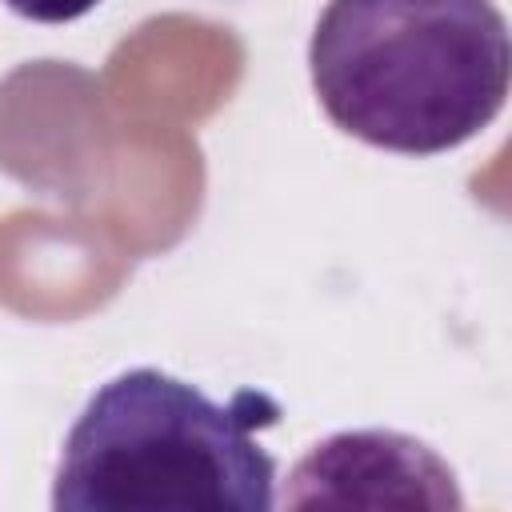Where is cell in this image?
Wrapping results in <instances>:
<instances>
[{
    "instance_id": "cell-1",
    "label": "cell",
    "mask_w": 512,
    "mask_h": 512,
    "mask_svg": "<svg viewBox=\"0 0 512 512\" xmlns=\"http://www.w3.org/2000/svg\"><path fill=\"white\" fill-rule=\"evenodd\" d=\"M512 44L492 0H328L308 40L324 116L384 152L436 156L484 132Z\"/></svg>"
},
{
    "instance_id": "cell-2",
    "label": "cell",
    "mask_w": 512,
    "mask_h": 512,
    "mask_svg": "<svg viewBox=\"0 0 512 512\" xmlns=\"http://www.w3.org/2000/svg\"><path fill=\"white\" fill-rule=\"evenodd\" d=\"M280 408L264 392L228 404L160 368L100 384L64 436L56 512H268L276 460L256 440Z\"/></svg>"
},
{
    "instance_id": "cell-3",
    "label": "cell",
    "mask_w": 512,
    "mask_h": 512,
    "mask_svg": "<svg viewBox=\"0 0 512 512\" xmlns=\"http://www.w3.org/2000/svg\"><path fill=\"white\" fill-rule=\"evenodd\" d=\"M284 508H464L456 472L416 436L364 428L320 440L288 476Z\"/></svg>"
},
{
    "instance_id": "cell-4",
    "label": "cell",
    "mask_w": 512,
    "mask_h": 512,
    "mask_svg": "<svg viewBox=\"0 0 512 512\" xmlns=\"http://www.w3.org/2000/svg\"><path fill=\"white\" fill-rule=\"evenodd\" d=\"M16 16L24 20H36V24H68V20H80L88 16L100 0H4Z\"/></svg>"
}]
</instances>
